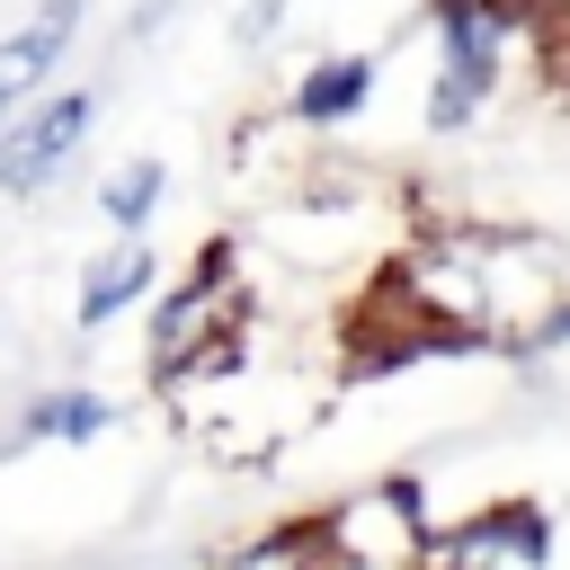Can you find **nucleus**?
<instances>
[{
	"instance_id": "obj_1",
	"label": "nucleus",
	"mask_w": 570,
	"mask_h": 570,
	"mask_svg": "<svg viewBox=\"0 0 570 570\" xmlns=\"http://www.w3.org/2000/svg\"><path fill=\"white\" fill-rule=\"evenodd\" d=\"M392 312L428 321L436 338L472 347H534V321L570 294L552 240L534 232H490V223H436L401 267H392Z\"/></svg>"
},
{
	"instance_id": "obj_2",
	"label": "nucleus",
	"mask_w": 570,
	"mask_h": 570,
	"mask_svg": "<svg viewBox=\"0 0 570 570\" xmlns=\"http://www.w3.org/2000/svg\"><path fill=\"white\" fill-rule=\"evenodd\" d=\"M249 330V285L232 240H205L196 267L151 303V383H187V374H223L240 356Z\"/></svg>"
},
{
	"instance_id": "obj_3",
	"label": "nucleus",
	"mask_w": 570,
	"mask_h": 570,
	"mask_svg": "<svg viewBox=\"0 0 570 570\" xmlns=\"http://www.w3.org/2000/svg\"><path fill=\"white\" fill-rule=\"evenodd\" d=\"M534 18L525 9H499V0H436V80H428V134H463L499 80H508V53Z\"/></svg>"
},
{
	"instance_id": "obj_4",
	"label": "nucleus",
	"mask_w": 570,
	"mask_h": 570,
	"mask_svg": "<svg viewBox=\"0 0 570 570\" xmlns=\"http://www.w3.org/2000/svg\"><path fill=\"white\" fill-rule=\"evenodd\" d=\"M321 525H330V561L338 570H410L436 543V508H428L419 472H392V481L321 508Z\"/></svg>"
},
{
	"instance_id": "obj_5",
	"label": "nucleus",
	"mask_w": 570,
	"mask_h": 570,
	"mask_svg": "<svg viewBox=\"0 0 570 570\" xmlns=\"http://www.w3.org/2000/svg\"><path fill=\"white\" fill-rule=\"evenodd\" d=\"M89 116H98V98L89 89H45V98H27L9 125H0V196H45L71 160H80V142H89Z\"/></svg>"
},
{
	"instance_id": "obj_6",
	"label": "nucleus",
	"mask_w": 570,
	"mask_h": 570,
	"mask_svg": "<svg viewBox=\"0 0 570 570\" xmlns=\"http://www.w3.org/2000/svg\"><path fill=\"white\" fill-rule=\"evenodd\" d=\"M543 552H552L543 499H490L463 525H436V543H428L436 570H534Z\"/></svg>"
},
{
	"instance_id": "obj_7",
	"label": "nucleus",
	"mask_w": 570,
	"mask_h": 570,
	"mask_svg": "<svg viewBox=\"0 0 570 570\" xmlns=\"http://www.w3.org/2000/svg\"><path fill=\"white\" fill-rule=\"evenodd\" d=\"M80 27H89V0H45L36 18H18V27L0 36V125H9L27 98H45V80L62 71V53L80 45Z\"/></svg>"
},
{
	"instance_id": "obj_8",
	"label": "nucleus",
	"mask_w": 570,
	"mask_h": 570,
	"mask_svg": "<svg viewBox=\"0 0 570 570\" xmlns=\"http://www.w3.org/2000/svg\"><path fill=\"white\" fill-rule=\"evenodd\" d=\"M160 285V258L142 249V232H116V249L107 258H89V276H80V330H107V321H125L142 294Z\"/></svg>"
},
{
	"instance_id": "obj_9",
	"label": "nucleus",
	"mask_w": 570,
	"mask_h": 570,
	"mask_svg": "<svg viewBox=\"0 0 570 570\" xmlns=\"http://www.w3.org/2000/svg\"><path fill=\"white\" fill-rule=\"evenodd\" d=\"M365 98H374V53H321L294 80V125L303 134H338L347 116H365Z\"/></svg>"
},
{
	"instance_id": "obj_10",
	"label": "nucleus",
	"mask_w": 570,
	"mask_h": 570,
	"mask_svg": "<svg viewBox=\"0 0 570 570\" xmlns=\"http://www.w3.org/2000/svg\"><path fill=\"white\" fill-rule=\"evenodd\" d=\"M107 419H116V401H107V392H89V383H53V392H36V401H27V419H18V436H53V445H89V436H107Z\"/></svg>"
},
{
	"instance_id": "obj_11",
	"label": "nucleus",
	"mask_w": 570,
	"mask_h": 570,
	"mask_svg": "<svg viewBox=\"0 0 570 570\" xmlns=\"http://www.w3.org/2000/svg\"><path fill=\"white\" fill-rule=\"evenodd\" d=\"M160 196H169V169H160V160H125V169L98 187V214H107V232H151Z\"/></svg>"
},
{
	"instance_id": "obj_12",
	"label": "nucleus",
	"mask_w": 570,
	"mask_h": 570,
	"mask_svg": "<svg viewBox=\"0 0 570 570\" xmlns=\"http://www.w3.org/2000/svg\"><path fill=\"white\" fill-rule=\"evenodd\" d=\"M249 561H330V525H321V517L276 525V534H258V543H249Z\"/></svg>"
},
{
	"instance_id": "obj_13",
	"label": "nucleus",
	"mask_w": 570,
	"mask_h": 570,
	"mask_svg": "<svg viewBox=\"0 0 570 570\" xmlns=\"http://www.w3.org/2000/svg\"><path fill=\"white\" fill-rule=\"evenodd\" d=\"M552 347H570V294H561V303L534 321V356H552Z\"/></svg>"
},
{
	"instance_id": "obj_14",
	"label": "nucleus",
	"mask_w": 570,
	"mask_h": 570,
	"mask_svg": "<svg viewBox=\"0 0 570 570\" xmlns=\"http://www.w3.org/2000/svg\"><path fill=\"white\" fill-rule=\"evenodd\" d=\"M160 18H169V0H142V9H134V36H151Z\"/></svg>"
},
{
	"instance_id": "obj_15",
	"label": "nucleus",
	"mask_w": 570,
	"mask_h": 570,
	"mask_svg": "<svg viewBox=\"0 0 570 570\" xmlns=\"http://www.w3.org/2000/svg\"><path fill=\"white\" fill-rule=\"evenodd\" d=\"M499 9H525V18H534V9H543V0H499Z\"/></svg>"
}]
</instances>
